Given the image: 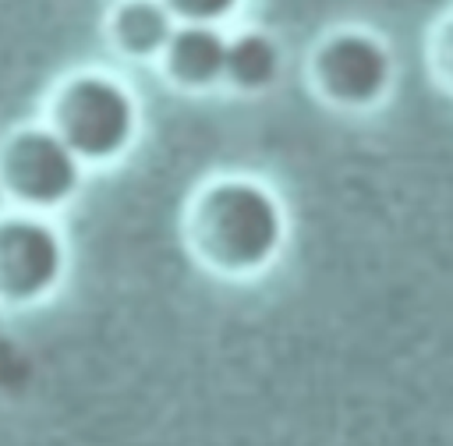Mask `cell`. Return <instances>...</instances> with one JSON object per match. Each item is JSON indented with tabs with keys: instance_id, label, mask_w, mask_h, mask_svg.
Instances as JSON below:
<instances>
[{
	"instance_id": "8",
	"label": "cell",
	"mask_w": 453,
	"mask_h": 446,
	"mask_svg": "<svg viewBox=\"0 0 453 446\" xmlns=\"http://www.w3.org/2000/svg\"><path fill=\"white\" fill-rule=\"evenodd\" d=\"M280 71H283V50H280L276 35H269L265 28L230 32L223 85H230L244 96H255V92H265L269 85H276Z\"/></svg>"
},
{
	"instance_id": "2",
	"label": "cell",
	"mask_w": 453,
	"mask_h": 446,
	"mask_svg": "<svg viewBox=\"0 0 453 446\" xmlns=\"http://www.w3.org/2000/svg\"><path fill=\"white\" fill-rule=\"evenodd\" d=\"M42 120L85 166H106L117 163L138 138V99L120 78L81 67L50 88Z\"/></svg>"
},
{
	"instance_id": "9",
	"label": "cell",
	"mask_w": 453,
	"mask_h": 446,
	"mask_svg": "<svg viewBox=\"0 0 453 446\" xmlns=\"http://www.w3.org/2000/svg\"><path fill=\"white\" fill-rule=\"evenodd\" d=\"M425 67H428V78L453 96V7L446 14H439L428 28V39H425Z\"/></svg>"
},
{
	"instance_id": "1",
	"label": "cell",
	"mask_w": 453,
	"mask_h": 446,
	"mask_svg": "<svg viewBox=\"0 0 453 446\" xmlns=\"http://www.w3.org/2000/svg\"><path fill=\"white\" fill-rule=\"evenodd\" d=\"M180 241L205 273L251 280L280 258L287 244V209L265 181L251 173H219L188 198Z\"/></svg>"
},
{
	"instance_id": "3",
	"label": "cell",
	"mask_w": 453,
	"mask_h": 446,
	"mask_svg": "<svg viewBox=\"0 0 453 446\" xmlns=\"http://www.w3.org/2000/svg\"><path fill=\"white\" fill-rule=\"evenodd\" d=\"M393 71L389 42L365 25L329 28L308 57L311 92L340 113L375 110L393 88Z\"/></svg>"
},
{
	"instance_id": "4",
	"label": "cell",
	"mask_w": 453,
	"mask_h": 446,
	"mask_svg": "<svg viewBox=\"0 0 453 446\" xmlns=\"http://www.w3.org/2000/svg\"><path fill=\"white\" fill-rule=\"evenodd\" d=\"M85 181V163L46 124H21L0 138V195L11 209L57 212Z\"/></svg>"
},
{
	"instance_id": "10",
	"label": "cell",
	"mask_w": 453,
	"mask_h": 446,
	"mask_svg": "<svg viewBox=\"0 0 453 446\" xmlns=\"http://www.w3.org/2000/svg\"><path fill=\"white\" fill-rule=\"evenodd\" d=\"M177 21H198V25H226L244 0H163Z\"/></svg>"
},
{
	"instance_id": "7",
	"label": "cell",
	"mask_w": 453,
	"mask_h": 446,
	"mask_svg": "<svg viewBox=\"0 0 453 446\" xmlns=\"http://www.w3.org/2000/svg\"><path fill=\"white\" fill-rule=\"evenodd\" d=\"M177 25L163 0H117L106 14V39L120 57L156 64Z\"/></svg>"
},
{
	"instance_id": "5",
	"label": "cell",
	"mask_w": 453,
	"mask_h": 446,
	"mask_svg": "<svg viewBox=\"0 0 453 446\" xmlns=\"http://www.w3.org/2000/svg\"><path fill=\"white\" fill-rule=\"evenodd\" d=\"M67 241L46 212H0V308H35L67 276Z\"/></svg>"
},
{
	"instance_id": "6",
	"label": "cell",
	"mask_w": 453,
	"mask_h": 446,
	"mask_svg": "<svg viewBox=\"0 0 453 446\" xmlns=\"http://www.w3.org/2000/svg\"><path fill=\"white\" fill-rule=\"evenodd\" d=\"M226 39H230V32L223 25L180 21L156 60L159 74L180 92H209V88L223 85Z\"/></svg>"
}]
</instances>
